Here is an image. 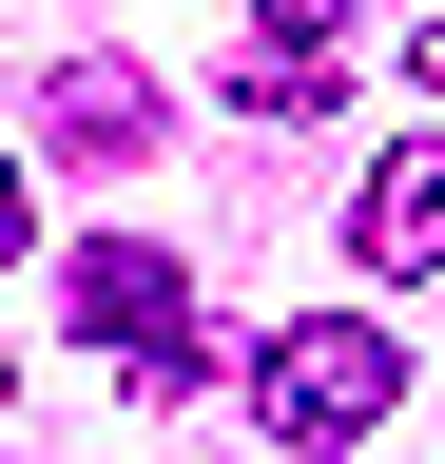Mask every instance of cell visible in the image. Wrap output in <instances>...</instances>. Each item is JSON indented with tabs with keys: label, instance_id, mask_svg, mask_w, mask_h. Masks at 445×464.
<instances>
[{
	"label": "cell",
	"instance_id": "1",
	"mask_svg": "<svg viewBox=\"0 0 445 464\" xmlns=\"http://www.w3.org/2000/svg\"><path fill=\"white\" fill-rule=\"evenodd\" d=\"M252 406H271L291 445H368L387 406H407V348H387L368 310H310V329H271V348H252Z\"/></svg>",
	"mask_w": 445,
	"mask_h": 464
},
{
	"label": "cell",
	"instance_id": "2",
	"mask_svg": "<svg viewBox=\"0 0 445 464\" xmlns=\"http://www.w3.org/2000/svg\"><path fill=\"white\" fill-rule=\"evenodd\" d=\"M349 252H368L387 290H407V271H445V116H426L407 155H368V194H349Z\"/></svg>",
	"mask_w": 445,
	"mask_h": 464
},
{
	"label": "cell",
	"instance_id": "3",
	"mask_svg": "<svg viewBox=\"0 0 445 464\" xmlns=\"http://www.w3.org/2000/svg\"><path fill=\"white\" fill-rule=\"evenodd\" d=\"M59 310H78L97 348H117V368H136V348H155V329H194V310H175V252H155V232H97V252H78V290H59Z\"/></svg>",
	"mask_w": 445,
	"mask_h": 464
},
{
	"label": "cell",
	"instance_id": "4",
	"mask_svg": "<svg viewBox=\"0 0 445 464\" xmlns=\"http://www.w3.org/2000/svg\"><path fill=\"white\" fill-rule=\"evenodd\" d=\"M39 116H59V155H136V136H155V97H136V58H97V39L59 58V78H39Z\"/></svg>",
	"mask_w": 445,
	"mask_h": 464
},
{
	"label": "cell",
	"instance_id": "5",
	"mask_svg": "<svg viewBox=\"0 0 445 464\" xmlns=\"http://www.w3.org/2000/svg\"><path fill=\"white\" fill-rule=\"evenodd\" d=\"M271 20V58H329V20H349V0H252Z\"/></svg>",
	"mask_w": 445,
	"mask_h": 464
},
{
	"label": "cell",
	"instance_id": "6",
	"mask_svg": "<svg viewBox=\"0 0 445 464\" xmlns=\"http://www.w3.org/2000/svg\"><path fill=\"white\" fill-rule=\"evenodd\" d=\"M0 252H20V155H0Z\"/></svg>",
	"mask_w": 445,
	"mask_h": 464
},
{
	"label": "cell",
	"instance_id": "7",
	"mask_svg": "<svg viewBox=\"0 0 445 464\" xmlns=\"http://www.w3.org/2000/svg\"><path fill=\"white\" fill-rule=\"evenodd\" d=\"M0 406H20V387H0Z\"/></svg>",
	"mask_w": 445,
	"mask_h": 464
}]
</instances>
